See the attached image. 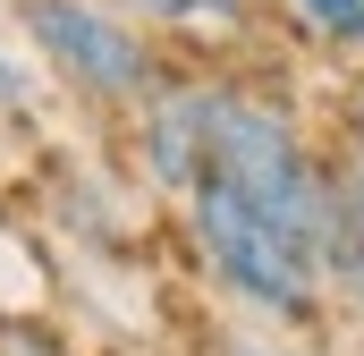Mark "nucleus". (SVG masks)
I'll return each mask as SVG.
<instances>
[{
	"label": "nucleus",
	"mask_w": 364,
	"mask_h": 356,
	"mask_svg": "<svg viewBox=\"0 0 364 356\" xmlns=\"http://www.w3.org/2000/svg\"><path fill=\"white\" fill-rule=\"evenodd\" d=\"M178 238L195 271H203V288L237 314V323H255V331H322L331 323V280H322V255L305 246V238H288L263 204H246L229 178H195V195L178 204Z\"/></svg>",
	"instance_id": "nucleus-1"
},
{
	"label": "nucleus",
	"mask_w": 364,
	"mask_h": 356,
	"mask_svg": "<svg viewBox=\"0 0 364 356\" xmlns=\"http://www.w3.org/2000/svg\"><path fill=\"white\" fill-rule=\"evenodd\" d=\"M17 26L51 60V77L77 102H93V110H136L144 93L170 77L161 34L136 26L119 0H17Z\"/></svg>",
	"instance_id": "nucleus-2"
},
{
	"label": "nucleus",
	"mask_w": 364,
	"mask_h": 356,
	"mask_svg": "<svg viewBox=\"0 0 364 356\" xmlns=\"http://www.w3.org/2000/svg\"><path fill=\"white\" fill-rule=\"evenodd\" d=\"M136 170L161 204H186L212 170V77H161L136 110Z\"/></svg>",
	"instance_id": "nucleus-3"
},
{
	"label": "nucleus",
	"mask_w": 364,
	"mask_h": 356,
	"mask_svg": "<svg viewBox=\"0 0 364 356\" xmlns=\"http://www.w3.org/2000/svg\"><path fill=\"white\" fill-rule=\"evenodd\" d=\"M322 280H331V314L364 323V162H339V229H331Z\"/></svg>",
	"instance_id": "nucleus-4"
},
{
	"label": "nucleus",
	"mask_w": 364,
	"mask_h": 356,
	"mask_svg": "<svg viewBox=\"0 0 364 356\" xmlns=\"http://www.w3.org/2000/svg\"><path fill=\"white\" fill-rule=\"evenodd\" d=\"M119 9L153 34H246L255 26V0H119Z\"/></svg>",
	"instance_id": "nucleus-5"
},
{
	"label": "nucleus",
	"mask_w": 364,
	"mask_h": 356,
	"mask_svg": "<svg viewBox=\"0 0 364 356\" xmlns=\"http://www.w3.org/2000/svg\"><path fill=\"white\" fill-rule=\"evenodd\" d=\"M279 17H288L314 51L364 60V0H279Z\"/></svg>",
	"instance_id": "nucleus-6"
},
{
	"label": "nucleus",
	"mask_w": 364,
	"mask_h": 356,
	"mask_svg": "<svg viewBox=\"0 0 364 356\" xmlns=\"http://www.w3.org/2000/svg\"><path fill=\"white\" fill-rule=\"evenodd\" d=\"M0 356H77L43 314H0Z\"/></svg>",
	"instance_id": "nucleus-7"
},
{
	"label": "nucleus",
	"mask_w": 364,
	"mask_h": 356,
	"mask_svg": "<svg viewBox=\"0 0 364 356\" xmlns=\"http://www.w3.org/2000/svg\"><path fill=\"white\" fill-rule=\"evenodd\" d=\"M212 356H322V348H314L305 331H255V323H237Z\"/></svg>",
	"instance_id": "nucleus-8"
},
{
	"label": "nucleus",
	"mask_w": 364,
	"mask_h": 356,
	"mask_svg": "<svg viewBox=\"0 0 364 356\" xmlns=\"http://www.w3.org/2000/svg\"><path fill=\"white\" fill-rule=\"evenodd\" d=\"M339 162H364V77L339 93Z\"/></svg>",
	"instance_id": "nucleus-9"
},
{
	"label": "nucleus",
	"mask_w": 364,
	"mask_h": 356,
	"mask_svg": "<svg viewBox=\"0 0 364 356\" xmlns=\"http://www.w3.org/2000/svg\"><path fill=\"white\" fill-rule=\"evenodd\" d=\"M26 102H34V85H26V68H17V51L0 43V119H17Z\"/></svg>",
	"instance_id": "nucleus-10"
},
{
	"label": "nucleus",
	"mask_w": 364,
	"mask_h": 356,
	"mask_svg": "<svg viewBox=\"0 0 364 356\" xmlns=\"http://www.w3.org/2000/svg\"><path fill=\"white\" fill-rule=\"evenodd\" d=\"M348 356H364V323H348Z\"/></svg>",
	"instance_id": "nucleus-11"
}]
</instances>
